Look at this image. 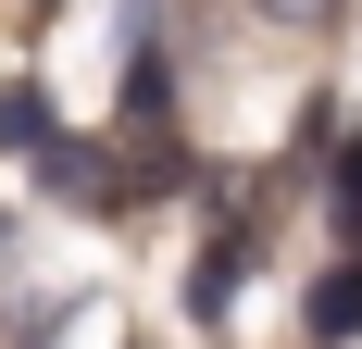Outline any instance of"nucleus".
<instances>
[{
  "label": "nucleus",
  "instance_id": "nucleus-2",
  "mask_svg": "<svg viewBox=\"0 0 362 349\" xmlns=\"http://www.w3.org/2000/svg\"><path fill=\"white\" fill-rule=\"evenodd\" d=\"M238 275H250V249L213 237V249H200V275H187V312H225V300H238Z\"/></svg>",
  "mask_w": 362,
  "mask_h": 349
},
{
  "label": "nucleus",
  "instance_id": "nucleus-5",
  "mask_svg": "<svg viewBox=\"0 0 362 349\" xmlns=\"http://www.w3.org/2000/svg\"><path fill=\"white\" fill-rule=\"evenodd\" d=\"M275 13H325V0H275Z\"/></svg>",
  "mask_w": 362,
  "mask_h": 349
},
{
  "label": "nucleus",
  "instance_id": "nucleus-1",
  "mask_svg": "<svg viewBox=\"0 0 362 349\" xmlns=\"http://www.w3.org/2000/svg\"><path fill=\"white\" fill-rule=\"evenodd\" d=\"M313 337H362V249H337L313 275Z\"/></svg>",
  "mask_w": 362,
  "mask_h": 349
},
{
  "label": "nucleus",
  "instance_id": "nucleus-3",
  "mask_svg": "<svg viewBox=\"0 0 362 349\" xmlns=\"http://www.w3.org/2000/svg\"><path fill=\"white\" fill-rule=\"evenodd\" d=\"M0 150H63V125H50L37 88H0Z\"/></svg>",
  "mask_w": 362,
  "mask_h": 349
},
{
  "label": "nucleus",
  "instance_id": "nucleus-4",
  "mask_svg": "<svg viewBox=\"0 0 362 349\" xmlns=\"http://www.w3.org/2000/svg\"><path fill=\"white\" fill-rule=\"evenodd\" d=\"M337 249H362V138H337Z\"/></svg>",
  "mask_w": 362,
  "mask_h": 349
}]
</instances>
